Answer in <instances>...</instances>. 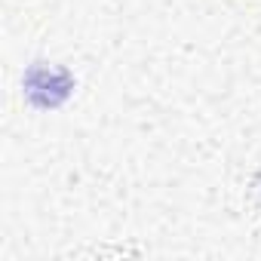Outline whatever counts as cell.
<instances>
[{"mask_svg":"<svg viewBox=\"0 0 261 261\" xmlns=\"http://www.w3.org/2000/svg\"><path fill=\"white\" fill-rule=\"evenodd\" d=\"M22 86H25V95H28L31 105L49 108V111H53V108L65 105L68 95L74 92V77H71V71H65V68L31 65V68L25 71Z\"/></svg>","mask_w":261,"mask_h":261,"instance_id":"obj_1","label":"cell"}]
</instances>
